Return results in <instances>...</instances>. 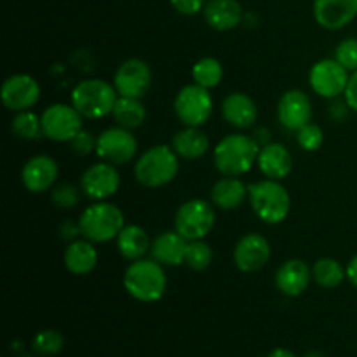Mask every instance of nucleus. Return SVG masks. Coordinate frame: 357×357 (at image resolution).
<instances>
[{
	"instance_id": "1",
	"label": "nucleus",
	"mask_w": 357,
	"mask_h": 357,
	"mask_svg": "<svg viewBox=\"0 0 357 357\" xmlns=\"http://www.w3.org/2000/svg\"><path fill=\"white\" fill-rule=\"evenodd\" d=\"M261 146L253 136L232 132L220 139L213 150V162L222 176H243L257 164Z\"/></svg>"
},
{
	"instance_id": "2",
	"label": "nucleus",
	"mask_w": 357,
	"mask_h": 357,
	"mask_svg": "<svg viewBox=\"0 0 357 357\" xmlns=\"http://www.w3.org/2000/svg\"><path fill=\"white\" fill-rule=\"evenodd\" d=\"M124 289L131 298L142 303H155L166 295L167 275L164 265L153 258L131 261L124 272Z\"/></svg>"
},
{
	"instance_id": "3",
	"label": "nucleus",
	"mask_w": 357,
	"mask_h": 357,
	"mask_svg": "<svg viewBox=\"0 0 357 357\" xmlns=\"http://www.w3.org/2000/svg\"><path fill=\"white\" fill-rule=\"evenodd\" d=\"M135 178L146 188L169 185L180 173V157L169 145H153L146 149L135 162Z\"/></svg>"
},
{
	"instance_id": "4",
	"label": "nucleus",
	"mask_w": 357,
	"mask_h": 357,
	"mask_svg": "<svg viewBox=\"0 0 357 357\" xmlns=\"http://www.w3.org/2000/svg\"><path fill=\"white\" fill-rule=\"evenodd\" d=\"M248 190H250L248 199L251 209L265 225H279L288 218L291 211V197L288 188L281 181L265 178L257 183H251Z\"/></svg>"
},
{
	"instance_id": "5",
	"label": "nucleus",
	"mask_w": 357,
	"mask_h": 357,
	"mask_svg": "<svg viewBox=\"0 0 357 357\" xmlns=\"http://www.w3.org/2000/svg\"><path fill=\"white\" fill-rule=\"evenodd\" d=\"M119 100L114 84L103 79H84L70 93V103L84 119L98 121L112 115Z\"/></svg>"
},
{
	"instance_id": "6",
	"label": "nucleus",
	"mask_w": 357,
	"mask_h": 357,
	"mask_svg": "<svg viewBox=\"0 0 357 357\" xmlns=\"http://www.w3.org/2000/svg\"><path fill=\"white\" fill-rule=\"evenodd\" d=\"M80 232L94 244H105L117 239L126 227L124 213L108 201H94L87 206L79 218Z\"/></svg>"
},
{
	"instance_id": "7",
	"label": "nucleus",
	"mask_w": 357,
	"mask_h": 357,
	"mask_svg": "<svg viewBox=\"0 0 357 357\" xmlns=\"http://www.w3.org/2000/svg\"><path fill=\"white\" fill-rule=\"evenodd\" d=\"M174 114L178 121L187 128H202L213 115V98L209 89L199 84H188L176 93Z\"/></svg>"
},
{
	"instance_id": "8",
	"label": "nucleus",
	"mask_w": 357,
	"mask_h": 357,
	"mask_svg": "<svg viewBox=\"0 0 357 357\" xmlns=\"http://www.w3.org/2000/svg\"><path fill=\"white\" fill-rule=\"evenodd\" d=\"M216 222L213 202L204 199H190L178 208L174 216V230L187 241H201L209 236Z\"/></svg>"
},
{
	"instance_id": "9",
	"label": "nucleus",
	"mask_w": 357,
	"mask_h": 357,
	"mask_svg": "<svg viewBox=\"0 0 357 357\" xmlns=\"http://www.w3.org/2000/svg\"><path fill=\"white\" fill-rule=\"evenodd\" d=\"M40 121L45 138L56 143H70L84 129V117L72 103L49 105Z\"/></svg>"
},
{
	"instance_id": "10",
	"label": "nucleus",
	"mask_w": 357,
	"mask_h": 357,
	"mask_svg": "<svg viewBox=\"0 0 357 357\" xmlns=\"http://www.w3.org/2000/svg\"><path fill=\"white\" fill-rule=\"evenodd\" d=\"M98 159L110 162L114 166L131 162L138 153V139L129 129L114 126L98 135L96 152Z\"/></svg>"
},
{
	"instance_id": "11",
	"label": "nucleus",
	"mask_w": 357,
	"mask_h": 357,
	"mask_svg": "<svg viewBox=\"0 0 357 357\" xmlns=\"http://www.w3.org/2000/svg\"><path fill=\"white\" fill-rule=\"evenodd\" d=\"M349 79H351V72L335 58L319 59L314 63L309 72L310 89L317 96L326 98V100H337L344 96Z\"/></svg>"
},
{
	"instance_id": "12",
	"label": "nucleus",
	"mask_w": 357,
	"mask_h": 357,
	"mask_svg": "<svg viewBox=\"0 0 357 357\" xmlns=\"http://www.w3.org/2000/svg\"><path fill=\"white\" fill-rule=\"evenodd\" d=\"M153 82L152 68L139 58H129L119 65L114 75V86L119 96L139 98L150 91Z\"/></svg>"
},
{
	"instance_id": "13",
	"label": "nucleus",
	"mask_w": 357,
	"mask_h": 357,
	"mask_svg": "<svg viewBox=\"0 0 357 357\" xmlns=\"http://www.w3.org/2000/svg\"><path fill=\"white\" fill-rule=\"evenodd\" d=\"M80 188L91 201H108L121 188V174L117 166L105 160L91 164L80 176Z\"/></svg>"
},
{
	"instance_id": "14",
	"label": "nucleus",
	"mask_w": 357,
	"mask_h": 357,
	"mask_svg": "<svg viewBox=\"0 0 357 357\" xmlns=\"http://www.w3.org/2000/svg\"><path fill=\"white\" fill-rule=\"evenodd\" d=\"M0 98L3 107L14 114L31 110L40 100V86L35 77L28 73H14L3 80Z\"/></svg>"
},
{
	"instance_id": "15",
	"label": "nucleus",
	"mask_w": 357,
	"mask_h": 357,
	"mask_svg": "<svg viewBox=\"0 0 357 357\" xmlns=\"http://www.w3.org/2000/svg\"><path fill=\"white\" fill-rule=\"evenodd\" d=\"M272 248L265 236L258 232L244 234L234 246V264L241 272H258L271 261Z\"/></svg>"
},
{
	"instance_id": "16",
	"label": "nucleus",
	"mask_w": 357,
	"mask_h": 357,
	"mask_svg": "<svg viewBox=\"0 0 357 357\" xmlns=\"http://www.w3.org/2000/svg\"><path fill=\"white\" fill-rule=\"evenodd\" d=\"M278 119L288 131L296 132L312 121V101L302 89H289L278 103Z\"/></svg>"
},
{
	"instance_id": "17",
	"label": "nucleus",
	"mask_w": 357,
	"mask_h": 357,
	"mask_svg": "<svg viewBox=\"0 0 357 357\" xmlns=\"http://www.w3.org/2000/svg\"><path fill=\"white\" fill-rule=\"evenodd\" d=\"M59 166L51 155H33L21 169V183L31 194H42L56 187Z\"/></svg>"
},
{
	"instance_id": "18",
	"label": "nucleus",
	"mask_w": 357,
	"mask_h": 357,
	"mask_svg": "<svg viewBox=\"0 0 357 357\" xmlns=\"http://www.w3.org/2000/svg\"><path fill=\"white\" fill-rule=\"evenodd\" d=\"M356 17L357 0H314V20L324 30H342Z\"/></svg>"
},
{
	"instance_id": "19",
	"label": "nucleus",
	"mask_w": 357,
	"mask_h": 357,
	"mask_svg": "<svg viewBox=\"0 0 357 357\" xmlns=\"http://www.w3.org/2000/svg\"><path fill=\"white\" fill-rule=\"evenodd\" d=\"M310 281H312V268L307 265V261L300 260V258L286 260L278 268L274 278L275 288L279 289V293L289 296V298H295V296L305 293Z\"/></svg>"
},
{
	"instance_id": "20",
	"label": "nucleus",
	"mask_w": 357,
	"mask_h": 357,
	"mask_svg": "<svg viewBox=\"0 0 357 357\" xmlns=\"http://www.w3.org/2000/svg\"><path fill=\"white\" fill-rule=\"evenodd\" d=\"M257 166L268 180L282 181L293 171V155L282 143H268L260 149Z\"/></svg>"
},
{
	"instance_id": "21",
	"label": "nucleus",
	"mask_w": 357,
	"mask_h": 357,
	"mask_svg": "<svg viewBox=\"0 0 357 357\" xmlns=\"http://www.w3.org/2000/svg\"><path fill=\"white\" fill-rule=\"evenodd\" d=\"M222 115L232 128L250 129L258 121V107L246 93H230L222 103Z\"/></svg>"
},
{
	"instance_id": "22",
	"label": "nucleus",
	"mask_w": 357,
	"mask_h": 357,
	"mask_svg": "<svg viewBox=\"0 0 357 357\" xmlns=\"http://www.w3.org/2000/svg\"><path fill=\"white\" fill-rule=\"evenodd\" d=\"M187 244L188 241L176 230H166L152 241L150 257L164 267H180L181 264H185Z\"/></svg>"
},
{
	"instance_id": "23",
	"label": "nucleus",
	"mask_w": 357,
	"mask_h": 357,
	"mask_svg": "<svg viewBox=\"0 0 357 357\" xmlns=\"http://www.w3.org/2000/svg\"><path fill=\"white\" fill-rule=\"evenodd\" d=\"M202 14L206 23L216 31H230L244 21L243 6L237 0H208Z\"/></svg>"
},
{
	"instance_id": "24",
	"label": "nucleus",
	"mask_w": 357,
	"mask_h": 357,
	"mask_svg": "<svg viewBox=\"0 0 357 357\" xmlns=\"http://www.w3.org/2000/svg\"><path fill=\"white\" fill-rule=\"evenodd\" d=\"M63 265L73 275L91 274L98 265V250L94 243L86 237L68 243L63 253Z\"/></svg>"
},
{
	"instance_id": "25",
	"label": "nucleus",
	"mask_w": 357,
	"mask_h": 357,
	"mask_svg": "<svg viewBox=\"0 0 357 357\" xmlns=\"http://www.w3.org/2000/svg\"><path fill=\"white\" fill-rule=\"evenodd\" d=\"M248 185L237 176H223L213 185L211 188V202L216 208L223 211H234L241 208L248 199Z\"/></svg>"
},
{
	"instance_id": "26",
	"label": "nucleus",
	"mask_w": 357,
	"mask_h": 357,
	"mask_svg": "<svg viewBox=\"0 0 357 357\" xmlns=\"http://www.w3.org/2000/svg\"><path fill=\"white\" fill-rule=\"evenodd\" d=\"M171 146H173V150L178 153L180 159L195 160L208 153L209 138L202 131V128H187V126H183V129L174 132L173 139H171Z\"/></svg>"
},
{
	"instance_id": "27",
	"label": "nucleus",
	"mask_w": 357,
	"mask_h": 357,
	"mask_svg": "<svg viewBox=\"0 0 357 357\" xmlns=\"http://www.w3.org/2000/svg\"><path fill=\"white\" fill-rule=\"evenodd\" d=\"M117 250L121 257L128 261H136L145 258L152 248V239L149 232L139 225H126L117 236Z\"/></svg>"
},
{
	"instance_id": "28",
	"label": "nucleus",
	"mask_w": 357,
	"mask_h": 357,
	"mask_svg": "<svg viewBox=\"0 0 357 357\" xmlns=\"http://www.w3.org/2000/svg\"><path fill=\"white\" fill-rule=\"evenodd\" d=\"M112 117H114L117 126L129 129V131H135V129L142 128L145 124L146 108L139 98L119 96L114 112H112Z\"/></svg>"
},
{
	"instance_id": "29",
	"label": "nucleus",
	"mask_w": 357,
	"mask_h": 357,
	"mask_svg": "<svg viewBox=\"0 0 357 357\" xmlns=\"http://www.w3.org/2000/svg\"><path fill=\"white\" fill-rule=\"evenodd\" d=\"M312 279L321 288L333 289L347 279V271L335 258H319L312 267Z\"/></svg>"
},
{
	"instance_id": "30",
	"label": "nucleus",
	"mask_w": 357,
	"mask_h": 357,
	"mask_svg": "<svg viewBox=\"0 0 357 357\" xmlns=\"http://www.w3.org/2000/svg\"><path fill=\"white\" fill-rule=\"evenodd\" d=\"M192 79H194L195 84L206 87V89H215L223 80L222 63L216 58H211V56L201 58L192 66Z\"/></svg>"
},
{
	"instance_id": "31",
	"label": "nucleus",
	"mask_w": 357,
	"mask_h": 357,
	"mask_svg": "<svg viewBox=\"0 0 357 357\" xmlns=\"http://www.w3.org/2000/svg\"><path fill=\"white\" fill-rule=\"evenodd\" d=\"M10 129H13L16 138L24 139V142H33V139H38L40 136H44L40 117L37 114H33L31 110L17 112L14 115L13 122H10Z\"/></svg>"
},
{
	"instance_id": "32",
	"label": "nucleus",
	"mask_w": 357,
	"mask_h": 357,
	"mask_svg": "<svg viewBox=\"0 0 357 357\" xmlns=\"http://www.w3.org/2000/svg\"><path fill=\"white\" fill-rule=\"evenodd\" d=\"M213 261V250L209 248L204 239L201 241H188L187 253H185V265L190 271L202 272L211 265Z\"/></svg>"
},
{
	"instance_id": "33",
	"label": "nucleus",
	"mask_w": 357,
	"mask_h": 357,
	"mask_svg": "<svg viewBox=\"0 0 357 357\" xmlns=\"http://www.w3.org/2000/svg\"><path fill=\"white\" fill-rule=\"evenodd\" d=\"M63 344V335L56 330H42L38 331L33 337V342H31V347L37 352L38 356L51 357L61 352Z\"/></svg>"
},
{
	"instance_id": "34",
	"label": "nucleus",
	"mask_w": 357,
	"mask_h": 357,
	"mask_svg": "<svg viewBox=\"0 0 357 357\" xmlns=\"http://www.w3.org/2000/svg\"><path fill=\"white\" fill-rule=\"evenodd\" d=\"M324 142V132L323 129L317 124H307L303 126L300 131H296V143L302 150L305 152H316V150L321 149Z\"/></svg>"
},
{
	"instance_id": "35",
	"label": "nucleus",
	"mask_w": 357,
	"mask_h": 357,
	"mask_svg": "<svg viewBox=\"0 0 357 357\" xmlns=\"http://www.w3.org/2000/svg\"><path fill=\"white\" fill-rule=\"evenodd\" d=\"M80 192L82 188H77L75 185L59 183L51 190V199L58 208L72 209L80 202Z\"/></svg>"
},
{
	"instance_id": "36",
	"label": "nucleus",
	"mask_w": 357,
	"mask_h": 357,
	"mask_svg": "<svg viewBox=\"0 0 357 357\" xmlns=\"http://www.w3.org/2000/svg\"><path fill=\"white\" fill-rule=\"evenodd\" d=\"M335 59L349 72L357 70V37H349L342 40L335 49Z\"/></svg>"
},
{
	"instance_id": "37",
	"label": "nucleus",
	"mask_w": 357,
	"mask_h": 357,
	"mask_svg": "<svg viewBox=\"0 0 357 357\" xmlns=\"http://www.w3.org/2000/svg\"><path fill=\"white\" fill-rule=\"evenodd\" d=\"M96 143H98V136H94L93 132L87 131V129H82V131L77 132L75 138L70 142V146H72L73 152L77 155H89V153L96 152Z\"/></svg>"
},
{
	"instance_id": "38",
	"label": "nucleus",
	"mask_w": 357,
	"mask_h": 357,
	"mask_svg": "<svg viewBox=\"0 0 357 357\" xmlns=\"http://www.w3.org/2000/svg\"><path fill=\"white\" fill-rule=\"evenodd\" d=\"M169 2L176 13L183 14V16H195V14L202 13L208 0H169Z\"/></svg>"
},
{
	"instance_id": "39",
	"label": "nucleus",
	"mask_w": 357,
	"mask_h": 357,
	"mask_svg": "<svg viewBox=\"0 0 357 357\" xmlns=\"http://www.w3.org/2000/svg\"><path fill=\"white\" fill-rule=\"evenodd\" d=\"M344 100L347 101L349 108L357 114V70L351 73V79H349L347 89H345Z\"/></svg>"
},
{
	"instance_id": "40",
	"label": "nucleus",
	"mask_w": 357,
	"mask_h": 357,
	"mask_svg": "<svg viewBox=\"0 0 357 357\" xmlns=\"http://www.w3.org/2000/svg\"><path fill=\"white\" fill-rule=\"evenodd\" d=\"M59 234H61L63 239H66V241H70V243H72V241H75L77 236H80L82 232H80L79 222H77V223L65 222L61 227H59Z\"/></svg>"
},
{
	"instance_id": "41",
	"label": "nucleus",
	"mask_w": 357,
	"mask_h": 357,
	"mask_svg": "<svg viewBox=\"0 0 357 357\" xmlns=\"http://www.w3.org/2000/svg\"><path fill=\"white\" fill-rule=\"evenodd\" d=\"M351 110L347 105V101H338V103H333L330 108V115L331 119H335V121H342V119H345V115H347V112Z\"/></svg>"
},
{
	"instance_id": "42",
	"label": "nucleus",
	"mask_w": 357,
	"mask_h": 357,
	"mask_svg": "<svg viewBox=\"0 0 357 357\" xmlns=\"http://www.w3.org/2000/svg\"><path fill=\"white\" fill-rule=\"evenodd\" d=\"M345 271H347L349 282H351L354 288H357V255L351 258V261H349V265L345 267Z\"/></svg>"
},
{
	"instance_id": "43",
	"label": "nucleus",
	"mask_w": 357,
	"mask_h": 357,
	"mask_svg": "<svg viewBox=\"0 0 357 357\" xmlns=\"http://www.w3.org/2000/svg\"><path fill=\"white\" fill-rule=\"evenodd\" d=\"M267 357H296L291 351L288 349H274Z\"/></svg>"
},
{
	"instance_id": "44",
	"label": "nucleus",
	"mask_w": 357,
	"mask_h": 357,
	"mask_svg": "<svg viewBox=\"0 0 357 357\" xmlns=\"http://www.w3.org/2000/svg\"><path fill=\"white\" fill-rule=\"evenodd\" d=\"M305 357H323V354H319V352H309Z\"/></svg>"
},
{
	"instance_id": "45",
	"label": "nucleus",
	"mask_w": 357,
	"mask_h": 357,
	"mask_svg": "<svg viewBox=\"0 0 357 357\" xmlns=\"http://www.w3.org/2000/svg\"><path fill=\"white\" fill-rule=\"evenodd\" d=\"M20 357H35V356H20Z\"/></svg>"
}]
</instances>
